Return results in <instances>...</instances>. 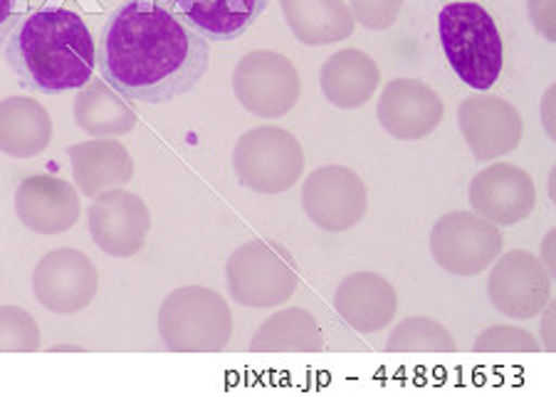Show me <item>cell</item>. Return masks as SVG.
Wrapping results in <instances>:
<instances>
[{
	"instance_id": "6da1fadb",
	"label": "cell",
	"mask_w": 556,
	"mask_h": 397,
	"mask_svg": "<svg viewBox=\"0 0 556 397\" xmlns=\"http://www.w3.org/2000/svg\"><path fill=\"white\" fill-rule=\"evenodd\" d=\"M102 79L141 104H168L193 92L211 65V44L156 0H127L100 35Z\"/></svg>"
},
{
	"instance_id": "7a4b0ae2",
	"label": "cell",
	"mask_w": 556,
	"mask_h": 397,
	"mask_svg": "<svg viewBox=\"0 0 556 397\" xmlns=\"http://www.w3.org/2000/svg\"><path fill=\"white\" fill-rule=\"evenodd\" d=\"M3 55L17 82L40 94L83 89L97 69V44L85 17L60 5L23 15L8 35Z\"/></svg>"
},
{
	"instance_id": "3957f363",
	"label": "cell",
	"mask_w": 556,
	"mask_h": 397,
	"mask_svg": "<svg viewBox=\"0 0 556 397\" xmlns=\"http://www.w3.org/2000/svg\"><path fill=\"white\" fill-rule=\"evenodd\" d=\"M438 35L453 75L465 87H495L505 65V48L495 17L475 0H455L438 15Z\"/></svg>"
},
{
	"instance_id": "277c9868",
	"label": "cell",
	"mask_w": 556,
	"mask_h": 397,
	"mask_svg": "<svg viewBox=\"0 0 556 397\" xmlns=\"http://www.w3.org/2000/svg\"><path fill=\"white\" fill-rule=\"evenodd\" d=\"M159 333L174 354H220L232 336L230 306L208 286H181L161 304Z\"/></svg>"
},
{
	"instance_id": "5b68a950",
	"label": "cell",
	"mask_w": 556,
	"mask_h": 397,
	"mask_svg": "<svg viewBox=\"0 0 556 397\" xmlns=\"http://www.w3.org/2000/svg\"><path fill=\"white\" fill-rule=\"evenodd\" d=\"M226 274L232 299L253 309L285 304L300 284L292 255L270 240L238 247L228 259Z\"/></svg>"
},
{
	"instance_id": "8992f818",
	"label": "cell",
	"mask_w": 556,
	"mask_h": 397,
	"mask_svg": "<svg viewBox=\"0 0 556 397\" xmlns=\"http://www.w3.org/2000/svg\"><path fill=\"white\" fill-rule=\"evenodd\" d=\"M238 183L255 193H285L298 183L304 170L300 141L280 126H257L243 133L232 153Z\"/></svg>"
},
{
	"instance_id": "52a82bcc",
	"label": "cell",
	"mask_w": 556,
	"mask_h": 397,
	"mask_svg": "<svg viewBox=\"0 0 556 397\" xmlns=\"http://www.w3.org/2000/svg\"><path fill=\"white\" fill-rule=\"evenodd\" d=\"M232 89L250 114L260 119H277L300 99V75L280 52L257 50L238 62L232 72Z\"/></svg>"
},
{
	"instance_id": "ba28073f",
	"label": "cell",
	"mask_w": 556,
	"mask_h": 397,
	"mask_svg": "<svg viewBox=\"0 0 556 397\" xmlns=\"http://www.w3.org/2000/svg\"><path fill=\"white\" fill-rule=\"evenodd\" d=\"M33 292L45 309L70 316L87 309L100 292V272L85 252L60 247L45 255L33 274Z\"/></svg>"
},
{
	"instance_id": "9c48e42d",
	"label": "cell",
	"mask_w": 556,
	"mask_h": 397,
	"mask_svg": "<svg viewBox=\"0 0 556 397\" xmlns=\"http://www.w3.org/2000/svg\"><path fill=\"white\" fill-rule=\"evenodd\" d=\"M430 249L451 274L475 277L500 257L502 234L495 225L472 213H451L433 228Z\"/></svg>"
},
{
	"instance_id": "30bf717a",
	"label": "cell",
	"mask_w": 556,
	"mask_h": 397,
	"mask_svg": "<svg viewBox=\"0 0 556 397\" xmlns=\"http://www.w3.org/2000/svg\"><path fill=\"white\" fill-rule=\"evenodd\" d=\"M87 222L94 245L116 259L139 255L151 230L147 203L137 193L122 191V188H110L94 195L87 210Z\"/></svg>"
},
{
	"instance_id": "8fae6325",
	"label": "cell",
	"mask_w": 556,
	"mask_h": 397,
	"mask_svg": "<svg viewBox=\"0 0 556 397\" xmlns=\"http://www.w3.org/2000/svg\"><path fill=\"white\" fill-rule=\"evenodd\" d=\"M302 203L317 228L344 232L364 220L366 188L352 168L325 166L312 170L304 180Z\"/></svg>"
},
{
	"instance_id": "7c38bea8",
	"label": "cell",
	"mask_w": 556,
	"mask_h": 397,
	"mask_svg": "<svg viewBox=\"0 0 556 397\" xmlns=\"http://www.w3.org/2000/svg\"><path fill=\"white\" fill-rule=\"evenodd\" d=\"M490 302L513 319H534L552 296V279L542 261L525 249L509 252L490 277Z\"/></svg>"
},
{
	"instance_id": "4fadbf2b",
	"label": "cell",
	"mask_w": 556,
	"mask_h": 397,
	"mask_svg": "<svg viewBox=\"0 0 556 397\" xmlns=\"http://www.w3.org/2000/svg\"><path fill=\"white\" fill-rule=\"evenodd\" d=\"M15 213L25 228L50 238V234L75 228L83 203H79L77 188L65 178L35 174L17 185Z\"/></svg>"
},
{
	"instance_id": "5bb4252c",
	"label": "cell",
	"mask_w": 556,
	"mask_h": 397,
	"mask_svg": "<svg viewBox=\"0 0 556 397\" xmlns=\"http://www.w3.org/2000/svg\"><path fill=\"white\" fill-rule=\"evenodd\" d=\"M470 203L488 222L517 225L534 210L536 191L527 170L495 164L472 178Z\"/></svg>"
},
{
	"instance_id": "9a60e30c",
	"label": "cell",
	"mask_w": 556,
	"mask_h": 397,
	"mask_svg": "<svg viewBox=\"0 0 556 397\" xmlns=\"http://www.w3.org/2000/svg\"><path fill=\"white\" fill-rule=\"evenodd\" d=\"M443 102L418 79H393L379 102V121L391 137L418 141L433 133L443 121Z\"/></svg>"
},
{
	"instance_id": "2e32d148",
	"label": "cell",
	"mask_w": 556,
	"mask_h": 397,
	"mask_svg": "<svg viewBox=\"0 0 556 397\" xmlns=\"http://www.w3.org/2000/svg\"><path fill=\"white\" fill-rule=\"evenodd\" d=\"M208 42H230L248 33L270 0H156Z\"/></svg>"
},
{
	"instance_id": "e0dca14e",
	"label": "cell",
	"mask_w": 556,
	"mask_h": 397,
	"mask_svg": "<svg viewBox=\"0 0 556 397\" xmlns=\"http://www.w3.org/2000/svg\"><path fill=\"white\" fill-rule=\"evenodd\" d=\"M460 129L475 156L490 161L517 149L522 139V116L502 99H468L460 106Z\"/></svg>"
},
{
	"instance_id": "ac0fdd59",
	"label": "cell",
	"mask_w": 556,
	"mask_h": 397,
	"mask_svg": "<svg viewBox=\"0 0 556 397\" xmlns=\"http://www.w3.org/2000/svg\"><path fill=\"white\" fill-rule=\"evenodd\" d=\"M334 309L358 333H374L396 319L399 294L383 277L358 272L337 289Z\"/></svg>"
},
{
	"instance_id": "d6986e66",
	"label": "cell",
	"mask_w": 556,
	"mask_h": 397,
	"mask_svg": "<svg viewBox=\"0 0 556 397\" xmlns=\"http://www.w3.org/2000/svg\"><path fill=\"white\" fill-rule=\"evenodd\" d=\"M72 176L85 197L100 195L106 188H122L134 178V161L116 139H94L70 146Z\"/></svg>"
},
{
	"instance_id": "ffe728a7",
	"label": "cell",
	"mask_w": 556,
	"mask_h": 397,
	"mask_svg": "<svg viewBox=\"0 0 556 397\" xmlns=\"http://www.w3.org/2000/svg\"><path fill=\"white\" fill-rule=\"evenodd\" d=\"M52 121L48 110L28 97L0 99V153L33 158L50 146Z\"/></svg>"
},
{
	"instance_id": "44dd1931",
	"label": "cell",
	"mask_w": 556,
	"mask_h": 397,
	"mask_svg": "<svg viewBox=\"0 0 556 397\" xmlns=\"http://www.w3.org/2000/svg\"><path fill=\"white\" fill-rule=\"evenodd\" d=\"M381 82L376 62L362 50H342L321 67V92L327 102L342 110H356L369 102Z\"/></svg>"
},
{
	"instance_id": "7402d4cb",
	"label": "cell",
	"mask_w": 556,
	"mask_h": 397,
	"mask_svg": "<svg viewBox=\"0 0 556 397\" xmlns=\"http://www.w3.org/2000/svg\"><path fill=\"white\" fill-rule=\"evenodd\" d=\"M282 11L304 44H331L354 33V15L342 0H282Z\"/></svg>"
},
{
	"instance_id": "603a6c76",
	"label": "cell",
	"mask_w": 556,
	"mask_h": 397,
	"mask_svg": "<svg viewBox=\"0 0 556 397\" xmlns=\"http://www.w3.org/2000/svg\"><path fill=\"white\" fill-rule=\"evenodd\" d=\"M75 119L89 137L110 139L129 133L137 126V112L106 82H89L75 99Z\"/></svg>"
},
{
	"instance_id": "cb8c5ba5",
	"label": "cell",
	"mask_w": 556,
	"mask_h": 397,
	"mask_svg": "<svg viewBox=\"0 0 556 397\" xmlns=\"http://www.w3.org/2000/svg\"><path fill=\"white\" fill-rule=\"evenodd\" d=\"M253 354H317L321 331L307 309H285L255 331Z\"/></svg>"
},
{
	"instance_id": "d4e9b609",
	"label": "cell",
	"mask_w": 556,
	"mask_h": 397,
	"mask_svg": "<svg viewBox=\"0 0 556 397\" xmlns=\"http://www.w3.org/2000/svg\"><path fill=\"white\" fill-rule=\"evenodd\" d=\"M386 350H399V354H420V350H428V354H451L455 350V343L441 323L424 319V316H416V319L403 321L401 326L391 333L389 343H386Z\"/></svg>"
},
{
	"instance_id": "484cf974",
	"label": "cell",
	"mask_w": 556,
	"mask_h": 397,
	"mask_svg": "<svg viewBox=\"0 0 556 397\" xmlns=\"http://www.w3.org/2000/svg\"><path fill=\"white\" fill-rule=\"evenodd\" d=\"M40 343V326L28 309L0 306V354H33Z\"/></svg>"
},
{
	"instance_id": "4316f807",
	"label": "cell",
	"mask_w": 556,
	"mask_h": 397,
	"mask_svg": "<svg viewBox=\"0 0 556 397\" xmlns=\"http://www.w3.org/2000/svg\"><path fill=\"white\" fill-rule=\"evenodd\" d=\"M475 350H519V354H532L540 350V343L532 338V333L513 326H495L482 333L480 341L475 343Z\"/></svg>"
},
{
	"instance_id": "83f0119b",
	"label": "cell",
	"mask_w": 556,
	"mask_h": 397,
	"mask_svg": "<svg viewBox=\"0 0 556 397\" xmlns=\"http://www.w3.org/2000/svg\"><path fill=\"white\" fill-rule=\"evenodd\" d=\"M352 3H354L358 23L366 25V28H371V30L389 28V23H386V17H383L381 8H379V0H352ZM386 3L399 8V11H401L403 0H386Z\"/></svg>"
},
{
	"instance_id": "f1b7e54d",
	"label": "cell",
	"mask_w": 556,
	"mask_h": 397,
	"mask_svg": "<svg viewBox=\"0 0 556 397\" xmlns=\"http://www.w3.org/2000/svg\"><path fill=\"white\" fill-rule=\"evenodd\" d=\"M25 0H0V44H5L15 23L23 17Z\"/></svg>"
}]
</instances>
